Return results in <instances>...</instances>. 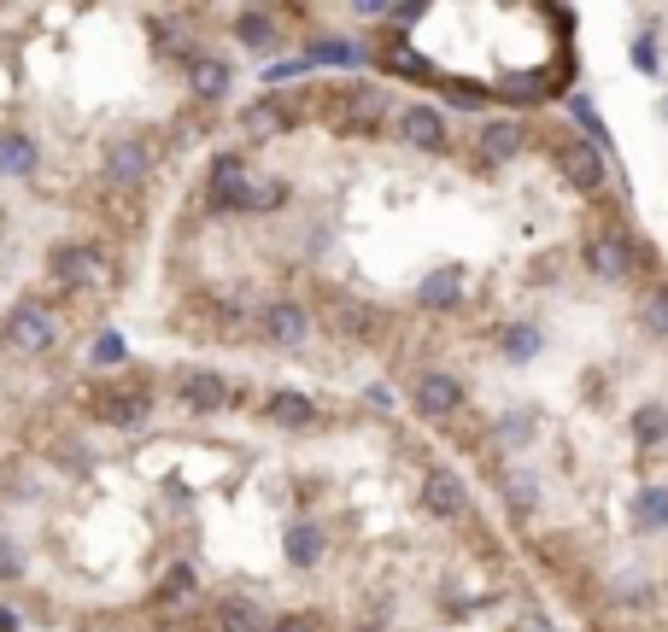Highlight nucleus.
<instances>
[{"label": "nucleus", "instance_id": "nucleus-1", "mask_svg": "<svg viewBox=\"0 0 668 632\" xmlns=\"http://www.w3.org/2000/svg\"><path fill=\"white\" fill-rule=\"evenodd\" d=\"M639 223L569 112H452L375 77H282L205 164V334L399 404Z\"/></svg>", "mask_w": 668, "mask_h": 632}, {"label": "nucleus", "instance_id": "nucleus-2", "mask_svg": "<svg viewBox=\"0 0 668 632\" xmlns=\"http://www.w3.org/2000/svg\"><path fill=\"white\" fill-rule=\"evenodd\" d=\"M393 410L575 632H668V252L645 217Z\"/></svg>", "mask_w": 668, "mask_h": 632}, {"label": "nucleus", "instance_id": "nucleus-3", "mask_svg": "<svg viewBox=\"0 0 668 632\" xmlns=\"http://www.w3.org/2000/svg\"><path fill=\"white\" fill-rule=\"evenodd\" d=\"M329 19V54L452 112L534 117L580 89V12L557 0H375Z\"/></svg>", "mask_w": 668, "mask_h": 632}, {"label": "nucleus", "instance_id": "nucleus-4", "mask_svg": "<svg viewBox=\"0 0 668 632\" xmlns=\"http://www.w3.org/2000/svg\"><path fill=\"white\" fill-rule=\"evenodd\" d=\"M352 632H575V627L528 579V568L510 556V544L487 521L469 539H457L440 562H428L382 609H370Z\"/></svg>", "mask_w": 668, "mask_h": 632}, {"label": "nucleus", "instance_id": "nucleus-5", "mask_svg": "<svg viewBox=\"0 0 668 632\" xmlns=\"http://www.w3.org/2000/svg\"><path fill=\"white\" fill-rule=\"evenodd\" d=\"M152 164H159V152H152L147 135H117V141L106 147V182H117V187L147 182Z\"/></svg>", "mask_w": 668, "mask_h": 632}, {"label": "nucleus", "instance_id": "nucleus-6", "mask_svg": "<svg viewBox=\"0 0 668 632\" xmlns=\"http://www.w3.org/2000/svg\"><path fill=\"white\" fill-rule=\"evenodd\" d=\"M54 340H59V317L47 311V304H24V311H12V322H7V346L12 352L42 357Z\"/></svg>", "mask_w": 668, "mask_h": 632}, {"label": "nucleus", "instance_id": "nucleus-7", "mask_svg": "<svg viewBox=\"0 0 668 632\" xmlns=\"http://www.w3.org/2000/svg\"><path fill=\"white\" fill-rule=\"evenodd\" d=\"M54 276H59L65 287L100 281V276H106V258H100L94 246H59V252H54Z\"/></svg>", "mask_w": 668, "mask_h": 632}, {"label": "nucleus", "instance_id": "nucleus-8", "mask_svg": "<svg viewBox=\"0 0 668 632\" xmlns=\"http://www.w3.org/2000/svg\"><path fill=\"white\" fill-rule=\"evenodd\" d=\"M36 170V141L30 135H0V176H30Z\"/></svg>", "mask_w": 668, "mask_h": 632}, {"label": "nucleus", "instance_id": "nucleus-9", "mask_svg": "<svg viewBox=\"0 0 668 632\" xmlns=\"http://www.w3.org/2000/svg\"><path fill=\"white\" fill-rule=\"evenodd\" d=\"M24 574V556H19V544L12 539H0V579H19Z\"/></svg>", "mask_w": 668, "mask_h": 632}, {"label": "nucleus", "instance_id": "nucleus-10", "mask_svg": "<svg viewBox=\"0 0 668 632\" xmlns=\"http://www.w3.org/2000/svg\"><path fill=\"white\" fill-rule=\"evenodd\" d=\"M117 357H124V346H117L112 334H100V340H94V364H117Z\"/></svg>", "mask_w": 668, "mask_h": 632}, {"label": "nucleus", "instance_id": "nucleus-11", "mask_svg": "<svg viewBox=\"0 0 668 632\" xmlns=\"http://www.w3.org/2000/svg\"><path fill=\"white\" fill-rule=\"evenodd\" d=\"M0 632H19V621H12V614H7V609H0Z\"/></svg>", "mask_w": 668, "mask_h": 632}]
</instances>
